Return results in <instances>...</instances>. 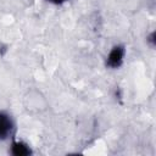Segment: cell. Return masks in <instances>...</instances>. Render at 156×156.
Segmentation results:
<instances>
[{
  "label": "cell",
  "mask_w": 156,
  "mask_h": 156,
  "mask_svg": "<svg viewBox=\"0 0 156 156\" xmlns=\"http://www.w3.org/2000/svg\"><path fill=\"white\" fill-rule=\"evenodd\" d=\"M13 129V122L12 118L6 113L0 111V140L7 139Z\"/></svg>",
  "instance_id": "cell-2"
},
{
  "label": "cell",
  "mask_w": 156,
  "mask_h": 156,
  "mask_svg": "<svg viewBox=\"0 0 156 156\" xmlns=\"http://www.w3.org/2000/svg\"><path fill=\"white\" fill-rule=\"evenodd\" d=\"M46 1H49V2H51V4H55V5H58V4L65 2L66 0H46Z\"/></svg>",
  "instance_id": "cell-4"
},
{
  "label": "cell",
  "mask_w": 156,
  "mask_h": 156,
  "mask_svg": "<svg viewBox=\"0 0 156 156\" xmlns=\"http://www.w3.org/2000/svg\"><path fill=\"white\" fill-rule=\"evenodd\" d=\"M123 58H124V48L121 45H116L110 50L106 57V66L110 68H118L122 65Z\"/></svg>",
  "instance_id": "cell-1"
},
{
  "label": "cell",
  "mask_w": 156,
  "mask_h": 156,
  "mask_svg": "<svg viewBox=\"0 0 156 156\" xmlns=\"http://www.w3.org/2000/svg\"><path fill=\"white\" fill-rule=\"evenodd\" d=\"M32 151L29 149V146L27 144H24L23 141H13L12 146H11V154L15 156H26L29 155Z\"/></svg>",
  "instance_id": "cell-3"
}]
</instances>
